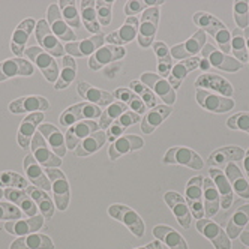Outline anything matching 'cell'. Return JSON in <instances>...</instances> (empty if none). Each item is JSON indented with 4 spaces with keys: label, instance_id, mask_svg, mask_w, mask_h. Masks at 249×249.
<instances>
[{
    "label": "cell",
    "instance_id": "cell-1",
    "mask_svg": "<svg viewBox=\"0 0 249 249\" xmlns=\"http://www.w3.org/2000/svg\"><path fill=\"white\" fill-rule=\"evenodd\" d=\"M194 23L198 27H201V30L206 33H210L215 41L218 42V45L221 47V51L224 54L228 56V53L231 51V33L228 32V29L224 26V23H221L216 17H213L207 12H197L194 15Z\"/></svg>",
    "mask_w": 249,
    "mask_h": 249
},
{
    "label": "cell",
    "instance_id": "cell-2",
    "mask_svg": "<svg viewBox=\"0 0 249 249\" xmlns=\"http://www.w3.org/2000/svg\"><path fill=\"white\" fill-rule=\"evenodd\" d=\"M101 107L90 104V102H80L72 107H69L68 110H65L60 114V124L63 128H71L72 124L83 122V120H93L101 117Z\"/></svg>",
    "mask_w": 249,
    "mask_h": 249
},
{
    "label": "cell",
    "instance_id": "cell-3",
    "mask_svg": "<svg viewBox=\"0 0 249 249\" xmlns=\"http://www.w3.org/2000/svg\"><path fill=\"white\" fill-rule=\"evenodd\" d=\"M24 54L27 59H30L35 65L39 68V71L44 74L47 81L56 83L59 78V66L57 62L50 56L47 51H44L41 47H29L26 48Z\"/></svg>",
    "mask_w": 249,
    "mask_h": 249
},
{
    "label": "cell",
    "instance_id": "cell-4",
    "mask_svg": "<svg viewBox=\"0 0 249 249\" xmlns=\"http://www.w3.org/2000/svg\"><path fill=\"white\" fill-rule=\"evenodd\" d=\"M108 215L114 219H117L119 222H122L123 225H126L128 230L135 236V237H143L144 236V222L140 218V215L132 210L128 206L123 204H113L108 207Z\"/></svg>",
    "mask_w": 249,
    "mask_h": 249
},
{
    "label": "cell",
    "instance_id": "cell-5",
    "mask_svg": "<svg viewBox=\"0 0 249 249\" xmlns=\"http://www.w3.org/2000/svg\"><path fill=\"white\" fill-rule=\"evenodd\" d=\"M159 8H147L143 12V17L140 20V27H138V44L143 48H149L153 44L155 35L158 30V23H159Z\"/></svg>",
    "mask_w": 249,
    "mask_h": 249
},
{
    "label": "cell",
    "instance_id": "cell-6",
    "mask_svg": "<svg viewBox=\"0 0 249 249\" xmlns=\"http://www.w3.org/2000/svg\"><path fill=\"white\" fill-rule=\"evenodd\" d=\"M203 180L204 177L197 176L192 177L186 185L185 191V201L191 210V215L195 219H203L204 215V201H203Z\"/></svg>",
    "mask_w": 249,
    "mask_h": 249
},
{
    "label": "cell",
    "instance_id": "cell-7",
    "mask_svg": "<svg viewBox=\"0 0 249 249\" xmlns=\"http://www.w3.org/2000/svg\"><path fill=\"white\" fill-rule=\"evenodd\" d=\"M35 35H36V41L41 44L42 50L47 51L53 57H65V47L62 42L56 38V35L51 32L48 23L45 20L36 21L35 27Z\"/></svg>",
    "mask_w": 249,
    "mask_h": 249
},
{
    "label": "cell",
    "instance_id": "cell-8",
    "mask_svg": "<svg viewBox=\"0 0 249 249\" xmlns=\"http://www.w3.org/2000/svg\"><path fill=\"white\" fill-rule=\"evenodd\" d=\"M45 174L51 182V189L54 194V203L56 207L62 212H65L69 206V183L65 173H62L57 168H47Z\"/></svg>",
    "mask_w": 249,
    "mask_h": 249
},
{
    "label": "cell",
    "instance_id": "cell-9",
    "mask_svg": "<svg viewBox=\"0 0 249 249\" xmlns=\"http://www.w3.org/2000/svg\"><path fill=\"white\" fill-rule=\"evenodd\" d=\"M47 23L51 29V32L56 35V38L59 41H65V42H72L75 41L77 42V35L74 33V30L71 29L62 17V12L59 9V5L57 3H51L48 6V11H47Z\"/></svg>",
    "mask_w": 249,
    "mask_h": 249
},
{
    "label": "cell",
    "instance_id": "cell-10",
    "mask_svg": "<svg viewBox=\"0 0 249 249\" xmlns=\"http://www.w3.org/2000/svg\"><path fill=\"white\" fill-rule=\"evenodd\" d=\"M50 146L47 144V141L44 140V137L41 135V132L36 131V134L33 135L32 143H30V149L32 153L35 156V159L45 168H56L62 165V159L48 149Z\"/></svg>",
    "mask_w": 249,
    "mask_h": 249
},
{
    "label": "cell",
    "instance_id": "cell-11",
    "mask_svg": "<svg viewBox=\"0 0 249 249\" xmlns=\"http://www.w3.org/2000/svg\"><path fill=\"white\" fill-rule=\"evenodd\" d=\"M201 53H203V57L209 60V63L216 69L227 71V72H236V71H240L243 68V65L239 60L224 54L221 50H218L212 44H206Z\"/></svg>",
    "mask_w": 249,
    "mask_h": 249
},
{
    "label": "cell",
    "instance_id": "cell-12",
    "mask_svg": "<svg viewBox=\"0 0 249 249\" xmlns=\"http://www.w3.org/2000/svg\"><path fill=\"white\" fill-rule=\"evenodd\" d=\"M164 164H179L189 167L192 170L203 168V159L197 152H194L188 147H173L164 156Z\"/></svg>",
    "mask_w": 249,
    "mask_h": 249
},
{
    "label": "cell",
    "instance_id": "cell-13",
    "mask_svg": "<svg viewBox=\"0 0 249 249\" xmlns=\"http://www.w3.org/2000/svg\"><path fill=\"white\" fill-rule=\"evenodd\" d=\"M140 81L147 86L156 96H159V99H162L165 105L171 107L176 102V90L165 78L155 74H143Z\"/></svg>",
    "mask_w": 249,
    "mask_h": 249
},
{
    "label": "cell",
    "instance_id": "cell-14",
    "mask_svg": "<svg viewBox=\"0 0 249 249\" xmlns=\"http://www.w3.org/2000/svg\"><path fill=\"white\" fill-rule=\"evenodd\" d=\"M197 102L204 110L216 113V114H222L234 108V101L231 98L213 95L209 90H203V89H198L197 90Z\"/></svg>",
    "mask_w": 249,
    "mask_h": 249
},
{
    "label": "cell",
    "instance_id": "cell-15",
    "mask_svg": "<svg viewBox=\"0 0 249 249\" xmlns=\"http://www.w3.org/2000/svg\"><path fill=\"white\" fill-rule=\"evenodd\" d=\"M197 230L206 239H209L213 245H215L216 249H231L230 237L216 222H213L210 219H198Z\"/></svg>",
    "mask_w": 249,
    "mask_h": 249
},
{
    "label": "cell",
    "instance_id": "cell-16",
    "mask_svg": "<svg viewBox=\"0 0 249 249\" xmlns=\"http://www.w3.org/2000/svg\"><path fill=\"white\" fill-rule=\"evenodd\" d=\"M124 56H126V50H124L123 47L107 44V45L101 47L95 54L89 59V68H90L92 71H99L107 65L123 59Z\"/></svg>",
    "mask_w": 249,
    "mask_h": 249
},
{
    "label": "cell",
    "instance_id": "cell-17",
    "mask_svg": "<svg viewBox=\"0 0 249 249\" xmlns=\"http://www.w3.org/2000/svg\"><path fill=\"white\" fill-rule=\"evenodd\" d=\"M104 41H105L104 33H99L89 39L66 44L65 51L71 57H89V56L92 57L101 47H104Z\"/></svg>",
    "mask_w": 249,
    "mask_h": 249
},
{
    "label": "cell",
    "instance_id": "cell-18",
    "mask_svg": "<svg viewBox=\"0 0 249 249\" xmlns=\"http://www.w3.org/2000/svg\"><path fill=\"white\" fill-rule=\"evenodd\" d=\"M206 45V33L203 30H198L194 33V36L189 38L186 42L179 44L171 48V56L177 60H185L189 57H195Z\"/></svg>",
    "mask_w": 249,
    "mask_h": 249
},
{
    "label": "cell",
    "instance_id": "cell-19",
    "mask_svg": "<svg viewBox=\"0 0 249 249\" xmlns=\"http://www.w3.org/2000/svg\"><path fill=\"white\" fill-rule=\"evenodd\" d=\"M138 27H140L138 17H128L126 21H124V24L119 30H116V32H113L110 35H107L105 41L108 42V45H117V47H122L124 44H129V42H132L137 38Z\"/></svg>",
    "mask_w": 249,
    "mask_h": 249
},
{
    "label": "cell",
    "instance_id": "cell-20",
    "mask_svg": "<svg viewBox=\"0 0 249 249\" xmlns=\"http://www.w3.org/2000/svg\"><path fill=\"white\" fill-rule=\"evenodd\" d=\"M99 131V124L95 120H83L75 124H72L66 132V149L75 150V147L86 140L89 135Z\"/></svg>",
    "mask_w": 249,
    "mask_h": 249
},
{
    "label": "cell",
    "instance_id": "cell-21",
    "mask_svg": "<svg viewBox=\"0 0 249 249\" xmlns=\"http://www.w3.org/2000/svg\"><path fill=\"white\" fill-rule=\"evenodd\" d=\"M44 120V113L38 111V113H30L27 117L23 119L18 134H17V143L20 144V147L23 149H29L33 135L36 134L38 128L42 124Z\"/></svg>",
    "mask_w": 249,
    "mask_h": 249
},
{
    "label": "cell",
    "instance_id": "cell-22",
    "mask_svg": "<svg viewBox=\"0 0 249 249\" xmlns=\"http://www.w3.org/2000/svg\"><path fill=\"white\" fill-rule=\"evenodd\" d=\"M44 216L36 215L27 219H15V221H8L5 224V230L9 234L17 236V237H24L29 234H33L39 231L44 225Z\"/></svg>",
    "mask_w": 249,
    "mask_h": 249
},
{
    "label": "cell",
    "instance_id": "cell-23",
    "mask_svg": "<svg viewBox=\"0 0 249 249\" xmlns=\"http://www.w3.org/2000/svg\"><path fill=\"white\" fill-rule=\"evenodd\" d=\"M33 65L21 57L8 59L0 63V83L9 80L12 77L21 75V77H30L33 74Z\"/></svg>",
    "mask_w": 249,
    "mask_h": 249
},
{
    "label": "cell",
    "instance_id": "cell-24",
    "mask_svg": "<svg viewBox=\"0 0 249 249\" xmlns=\"http://www.w3.org/2000/svg\"><path fill=\"white\" fill-rule=\"evenodd\" d=\"M35 27H36V21L33 18H26L14 30L12 39H11V50L17 57H21L24 54L26 45L29 42V36Z\"/></svg>",
    "mask_w": 249,
    "mask_h": 249
},
{
    "label": "cell",
    "instance_id": "cell-25",
    "mask_svg": "<svg viewBox=\"0 0 249 249\" xmlns=\"http://www.w3.org/2000/svg\"><path fill=\"white\" fill-rule=\"evenodd\" d=\"M144 146V141L138 135H122L116 141L110 144L108 149V156L111 161H116L120 156L128 155L131 152H135Z\"/></svg>",
    "mask_w": 249,
    "mask_h": 249
},
{
    "label": "cell",
    "instance_id": "cell-26",
    "mask_svg": "<svg viewBox=\"0 0 249 249\" xmlns=\"http://www.w3.org/2000/svg\"><path fill=\"white\" fill-rule=\"evenodd\" d=\"M50 108V102L44 96H24L18 98L9 104V110L14 114H21V113H44Z\"/></svg>",
    "mask_w": 249,
    "mask_h": 249
},
{
    "label": "cell",
    "instance_id": "cell-27",
    "mask_svg": "<svg viewBox=\"0 0 249 249\" xmlns=\"http://www.w3.org/2000/svg\"><path fill=\"white\" fill-rule=\"evenodd\" d=\"M77 92L81 98H84L87 102L95 104L98 107H108L114 102V95L110 92L101 90V89L89 84L86 81L78 83L77 86Z\"/></svg>",
    "mask_w": 249,
    "mask_h": 249
},
{
    "label": "cell",
    "instance_id": "cell-28",
    "mask_svg": "<svg viewBox=\"0 0 249 249\" xmlns=\"http://www.w3.org/2000/svg\"><path fill=\"white\" fill-rule=\"evenodd\" d=\"M195 87L206 89V90H215L216 93L224 95L225 98L233 96L234 89L225 78L216 74H203L195 81Z\"/></svg>",
    "mask_w": 249,
    "mask_h": 249
},
{
    "label": "cell",
    "instance_id": "cell-29",
    "mask_svg": "<svg viewBox=\"0 0 249 249\" xmlns=\"http://www.w3.org/2000/svg\"><path fill=\"white\" fill-rule=\"evenodd\" d=\"M164 200L167 203V206L173 210L176 219L179 221V224L186 230L191 227V213H189V207L185 201V198L182 195H179L177 192H167L164 195Z\"/></svg>",
    "mask_w": 249,
    "mask_h": 249
},
{
    "label": "cell",
    "instance_id": "cell-30",
    "mask_svg": "<svg viewBox=\"0 0 249 249\" xmlns=\"http://www.w3.org/2000/svg\"><path fill=\"white\" fill-rule=\"evenodd\" d=\"M38 132H41V135L47 141V144L59 158L66 155V140L62 131H59V128H56L51 123H42L38 128Z\"/></svg>",
    "mask_w": 249,
    "mask_h": 249
},
{
    "label": "cell",
    "instance_id": "cell-31",
    "mask_svg": "<svg viewBox=\"0 0 249 249\" xmlns=\"http://www.w3.org/2000/svg\"><path fill=\"white\" fill-rule=\"evenodd\" d=\"M24 171L27 179L42 191H51V182L48 179V176L42 171L39 162L35 159L33 155H27L24 158Z\"/></svg>",
    "mask_w": 249,
    "mask_h": 249
},
{
    "label": "cell",
    "instance_id": "cell-32",
    "mask_svg": "<svg viewBox=\"0 0 249 249\" xmlns=\"http://www.w3.org/2000/svg\"><path fill=\"white\" fill-rule=\"evenodd\" d=\"M5 198L9 203H14L17 207H18L24 216L32 218V216H36L38 215V206L32 200L30 195L26 191L21 189H6L5 191Z\"/></svg>",
    "mask_w": 249,
    "mask_h": 249
},
{
    "label": "cell",
    "instance_id": "cell-33",
    "mask_svg": "<svg viewBox=\"0 0 249 249\" xmlns=\"http://www.w3.org/2000/svg\"><path fill=\"white\" fill-rule=\"evenodd\" d=\"M203 201H204V215L207 218L215 216L221 207V197L218 188L212 179L203 180Z\"/></svg>",
    "mask_w": 249,
    "mask_h": 249
},
{
    "label": "cell",
    "instance_id": "cell-34",
    "mask_svg": "<svg viewBox=\"0 0 249 249\" xmlns=\"http://www.w3.org/2000/svg\"><path fill=\"white\" fill-rule=\"evenodd\" d=\"M201 63V59L198 57H189V59H185V60H180L176 66H173L171 72L168 75V83L171 84V87L174 89H179L182 81L186 78V75L192 71H195Z\"/></svg>",
    "mask_w": 249,
    "mask_h": 249
},
{
    "label": "cell",
    "instance_id": "cell-35",
    "mask_svg": "<svg viewBox=\"0 0 249 249\" xmlns=\"http://www.w3.org/2000/svg\"><path fill=\"white\" fill-rule=\"evenodd\" d=\"M173 111L170 105H158L155 108L149 110V113L141 119V131L144 134H152L159 124H161Z\"/></svg>",
    "mask_w": 249,
    "mask_h": 249
},
{
    "label": "cell",
    "instance_id": "cell-36",
    "mask_svg": "<svg viewBox=\"0 0 249 249\" xmlns=\"http://www.w3.org/2000/svg\"><path fill=\"white\" fill-rule=\"evenodd\" d=\"M210 179L215 182L219 197H221V207L224 210L230 209V206L233 204V188H231L230 180L227 179V176L218 170V168H210Z\"/></svg>",
    "mask_w": 249,
    "mask_h": 249
},
{
    "label": "cell",
    "instance_id": "cell-37",
    "mask_svg": "<svg viewBox=\"0 0 249 249\" xmlns=\"http://www.w3.org/2000/svg\"><path fill=\"white\" fill-rule=\"evenodd\" d=\"M245 158V150L236 146L224 147L219 150H215L207 159V164L212 167H224L233 161H242Z\"/></svg>",
    "mask_w": 249,
    "mask_h": 249
},
{
    "label": "cell",
    "instance_id": "cell-38",
    "mask_svg": "<svg viewBox=\"0 0 249 249\" xmlns=\"http://www.w3.org/2000/svg\"><path fill=\"white\" fill-rule=\"evenodd\" d=\"M9 249H54V243L45 234L33 233L15 239Z\"/></svg>",
    "mask_w": 249,
    "mask_h": 249
},
{
    "label": "cell",
    "instance_id": "cell-39",
    "mask_svg": "<svg viewBox=\"0 0 249 249\" xmlns=\"http://www.w3.org/2000/svg\"><path fill=\"white\" fill-rule=\"evenodd\" d=\"M153 236L159 240L164 242L170 249H188V245L185 239L177 233L176 230L167 225H156L153 228Z\"/></svg>",
    "mask_w": 249,
    "mask_h": 249
},
{
    "label": "cell",
    "instance_id": "cell-40",
    "mask_svg": "<svg viewBox=\"0 0 249 249\" xmlns=\"http://www.w3.org/2000/svg\"><path fill=\"white\" fill-rule=\"evenodd\" d=\"M141 120L140 114L134 113V111H126V113H123L117 120H114L111 123V126L108 129V134H107V138H108L111 143L113 141H116L117 138H120L123 135V131L132 126V124L138 123Z\"/></svg>",
    "mask_w": 249,
    "mask_h": 249
},
{
    "label": "cell",
    "instance_id": "cell-41",
    "mask_svg": "<svg viewBox=\"0 0 249 249\" xmlns=\"http://www.w3.org/2000/svg\"><path fill=\"white\" fill-rule=\"evenodd\" d=\"M107 141V134L104 131H96L92 135H89L86 140H83L81 143L75 147L74 153L77 156H89L98 152Z\"/></svg>",
    "mask_w": 249,
    "mask_h": 249
},
{
    "label": "cell",
    "instance_id": "cell-42",
    "mask_svg": "<svg viewBox=\"0 0 249 249\" xmlns=\"http://www.w3.org/2000/svg\"><path fill=\"white\" fill-rule=\"evenodd\" d=\"M248 222H249V204H245V206L239 207L234 215L231 216V219L228 221L227 236L230 237V240L237 239Z\"/></svg>",
    "mask_w": 249,
    "mask_h": 249
},
{
    "label": "cell",
    "instance_id": "cell-43",
    "mask_svg": "<svg viewBox=\"0 0 249 249\" xmlns=\"http://www.w3.org/2000/svg\"><path fill=\"white\" fill-rule=\"evenodd\" d=\"M225 176L231 183V188H233L242 198H249V185L245 180V177L242 176V171L239 170L237 165H234L233 162L227 164Z\"/></svg>",
    "mask_w": 249,
    "mask_h": 249
},
{
    "label": "cell",
    "instance_id": "cell-44",
    "mask_svg": "<svg viewBox=\"0 0 249 249\" xmlns=\"http://www.w3.org/2000/svg\"><path fill=\"white\" fill-rule=\"evenodd\" d=\"M114 98L119 99L120 102H123L124 105L131 108V111L137 113V114H144L146 113V105L144 102L140 99V96L137 93H134L129 89H124V87H119L114 90Z\"/></svg>",
    "mask_w": 249,
    "mask_h": 249
},
{
    "label": "cell",
    "instance_id": "cell-45",
    "mask_svg": "<svg viewBox=\"0 0 249 249\" xmlns=\"http://www.w3.org/2000/svg\"><path fill=\"white\" fill-rule=\"evenodd\" d=\"M26 192L32 197V200L36 203V206L41 209V215L45 219H51L54 215V204H53L51 198L45 194V191L36 188V186H29Z\"/></svg>",
    "mask_w": 249,
    "mask_h": 249
},
{
    "label": "cell",
    "instance_id": "cell-46",
    "mask_svg": "<svg viewBox=\"0 0 249 249\" xmlns=\"http://www.w3.org/2000/svg\"><path fill=\"white\" fill-rule=\"evenodd\" d=\"M81 5V20L84 23L86 30L90 33H102L101 32V24L98 21L96 15V8H95V0H83Z\"/></svg>",
    "mask_w": 249,
    "mask_h": 249
},
{
    "label": "cell",
    "instance_id": "cell-47",
    "mask_svg": "<svg viewBox=\"0 0 249 249\" xmlns=\"http://www.w3.org/2000/svg\"><path fill=\"white\" fill-rule=\"evenodd\" d=\"M155 53L158 56V71H159V77H168L171 72V66H173V56H171V50L167 47L165 42L158 41L153 44Z\"/></svg>",
    "mask_w": 249,
    "mask_h": 249
},
{
    "label": "cell",
    "instance_id": "cell-48",
    "mask_svg": "<svg viewBox=\"0 0 249 249\" xmlns=\"http://www.w3.org/2000/svg\"><path fill=\"white\" fill-rule=\"evenodd\" d=\"M77 77V63L75 59L71 56H65L63 57V69L57 78V81L54 83L56 90H63V89L69 87L71 83H74Z\"/></svg>",
    "mask_w": 249,
    "mask_h": 249
},
{
    "label": "cell",
    "instance_id": "cell-49",
    "mask_svg": "<svg viewBox=\"0 0 249 249\" xmlns=\"http://www.w3.org/2000/svg\"><path fill=\"white\" fill-rule=\"evenodd\" d=\"M128 111V107L124 105L123 102H113L111 105H108L105 108V111L101 114V119H99V129L104 131L107 128H110L111 126V123L114 120H117L123 113H126Z\"/></svg>",
    "mask_w": 249,
    "mask_h": 249
},
{
    "label": "cell",
    "instance_id": "cell-50",
    "mask_svg": "<svg viewBox=\"0 0 249 249\" xmlns=\"http://www.w3.org/2000/svg\"><path fill=\"white\" fill-rule=\"evenodd\" d=\"M57 5H59V9L62 12L65 23L69 27L80 29L81 27V20H80V14L77 11V2H75V0H62V2H59Z\"/></svg>",
    "mask_w": 249,
    "mask_h": 249
},
{
    "label": "cell",
    "instance_id": "cell-51",
    "mask_svg": "<svg viewBox=\"0 0 249 249\" xmlns=\"http://www.w3.org/2000/svg\"><path fill=\"white\" fill-rule=\"evenodd\" d=\"M231 51L236 56V60H239L242 65L248 62V48L245 41V33L242 29H234L231 33Z\"/></svg>",
    "mask_w": 249,
    "mask_h": 249
},
{
    "label": "cell",
    "instance_id": "cell-52",
    "mask_svg": "<svg viewBox=\"0 0 249 249\" xmlns=\"http://www.w3.org/2000/svg\"><path fill=\"white\" fill-rule=\"evenodd\" d=\"M131 90L140 96V99L144 102L146 108L149 107V108L152 110V108H155V107L159 105V98L150 90L147 86H144L143 83H141V81H137V80L131 81Z\"/></svg>",
    "mask_w": 249,
    "mask_h": 249
},
{
    "label": "cell",
    "instance_id": "cell-53",
    "mask_svg": "<svg viewBox=\"0 0 249 249\" xmlns=\"http://www.w3.org/2000/svg\"><path fill=\"white\" fill-rule=\"evenodd\" d=\"M0 188L27 189L29 188V182L20 174L12 173V171H5V173H0Z\"/></svg>",
    "mask_w": 249,
    "mask_h": 249
},
{
    "label": "cell",
    "instance_id": "cell-54",
    "mask_svg": "<svg viewBox=\"0 0 249 249\" xmlns=\"http://www.w3.org/2000/svg\"><path fill=\"white\" fill-rule=\"evenodd\" d=\"M161 5H164V2H161V0H129L124 5V14L128 17H137L138 12H144L146 8H158Z\"/></svg>",
    "mask_w": 249,
    "mask_h": 249
},
{
    "label": "cell",
    "instance_id": "cell-55",
    "mask_svg": "<svg viewBox=\"0 0 249 249\" xmlns=\"http://www.w3.org/2000/svg\"><path fill=\"white\" fill-rule=\"evenodd\" d=\"M95 8H96V15H98V21L102 26H110L111 20H113V2H108V0H98L95 2Z\"/></svg>",
    "mask_w": 249,
    "mask_h": 249
},
{
    "label": "cell",
    "instance_id": "cell-56",
    "mask_svg": "<svg viewBox=\"0 0 249 249\" xmlns=\"http://www.w3.org/2000/svg\"><path fill=\"white\" fill-rule=\"evenodd\" d=\"M227 126L233 131H243L249 134V113H237L227 120Z\"/></svg>",
    "mask_w": 249,
    "mask_h": 249
},
{
    "label": "cell",
    "instance_id": "cell-57",
    "mask_svg": "<svg viewBox=\"0 0 249 249\" xmlns=\"http://www.w3.org/2000/svg\"><path fill=\"white\" fill-rule=\"evenodd\" d=\"M24 213L11 203H0V221H15L21 219Z\"/></svg>",
    "mask_w": 249,
    "mask_h": 249
},
{
    "label": "cell",
    "instance_id": "cell-58",
    "mask_svg": "<svg viewBox=\"0 0 249 249\" xmlns=\"http://www.w3.org/2000/svg\"><path fill=\"white\" fill-rule=\"evenodd\" d=\"M234 20L239 29L249 27V6L248 2H236L234 3Z\"/></svg>",
    "mask_w": 249,
    "mask_h": 249
},
{
    "label": "cell",
    "instance_id": "cell-59",
    "mask_svg": "<svg viewBox=\"0 0 249 249\" xmlns=\"http://www.w3.org/2000/svg\"><path fill=\"white\" fill-rule=\"evenodd\" d=\"M137 249H164L162 248V242H159V240H155L146 246H141V248H137Z\"/></svg>",
    "mask_w": 249,
    "mask_h": 249
},
{
    "label": "cell",
    "instance_id": "cell-60",
    "mask_svg": "<svg viewBox=\"0 0 249 249\" xmlns=\"http://www.w3.org/2000/svg\"><path fill=\"white\" fill-rule=\"evenodd\" d=\"M240 240H242L243 245L249 246V231H242V233H240Z\"/></svg>",
    "mask_w": 249,
    "mask_h": 249
},
{
    "label": "cell",
    "instance_id": "cell-61",
    "mask_svg": "<svg viewBox=\"0 0 249 249\" xmlns=\"http://www.w3.org/2000/svg\"><path fill=\"white\" fill-rule=\"evenodd\" d=\"M243 33H245V41H246V48H248V65H249V27H246Z\"/></svg>",
    "mask_w": 249,
    "mask_h": 249
},
{
    "label": "cell",
    "instance_id": "cell-62",
    "mask_svg": "<svg viewBox=\"0 0 249 249\" xmlns=\"http://www.w3.org/2000/svg\"><path fill=\"white\" fill-rule=\"evenodd\" d=\"M245 170H246V174L249 177V150L245 153Z\"/></svg>",
    "mask_w": 249,
    "mask_h": 249
},
{
    "label": "cell",
    "instance_id": "cell-63",
    "mask_svg": "<svg viewBox=\"0 0 249 249\" xmlns=\"http://www.w3.org/2000/svg\"><path fill=\"white\" fill-rule=\"evenodd\" d=\"M2 197H5V191L0 188V198H2Z\"/></svg>",
    "mask_w": 249,
    "mask_h": 249
},
{
    "label": "cell",
    "instance_id": "cell-64",
    "mask_svg": "<svg viewBox=\"0 0 249 249\" xmlns=\"http://www.w3.org/2000/svg\"><path fill=\"white\" fill-rule=\"evenodd\" d=\"M248 6H249V3H248Z\"/></svg>",
    "mask_w": 249,
    "mask_h": 249
}]
</instances>
